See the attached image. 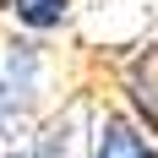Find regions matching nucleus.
<instances>
[{"label":"nucleus","instance_id":"39448f33","mask_svg":"<svg viewBox=\"0 0 158 158\" xmlns=\"http://www.w3.org/2000/svg\"><path fill=\"white\" fill-rule=\"evenodd\" d=\"M153 131H158V126H153Z\"/></svg>","mask_w":158,"mask_h":158},{"label":"nucleus","instance_id":"f03ea898","mask_svg":"<svg viewBox=\"0 0 158 158\" xmlns=\"http://www.w3.org/2000/svg\"><path fill=\"white\" fill-rule=\"evenodd\" d=\"M87 158H158V142L147 136V126H136V114L104 109L87 136Z\"/></svg>","mask_w":158,"mask_h":158},{"label":"nucleus","instance_id":"20e7f679","mask_svg":"<svg viewBox=\"0 0 158 158\" xmlns=\"http://www.w3.org/2000/svg\"><path fill=\"white\" fill-rule=\"evenodd\" d=\"M65 147H71V120H49V126L33 136V153L38 158H65Z\"/></svg>","mask_w":158,"mask_h":158},{"label":"nucleus","instance_id":"f257e3e1","mask_svg":"<svg viewBox=\"0 0 158 158\" xmlns=\"http://www.w3.org/2000/svg\"><path fill=\"white\" fill-rule=\"evenodd\" d=\"M38 77H44V49L33 38H11L0 60V142H16L38 109Z\"/></svg>","mask_w":158,"mask_h":158},{"label":"nucleus","instance_id":"7ed1b4c3","mask_svg":"<svg viewBox=\"0 0 158 158\" xmlns=\"http://www.w3.org/2000/svg\"><path fill=\"white\" fill-rule=\"evenodd\" d=\"M6 6V16H11L16 27L27 33H55L71 22V0H0Z\"/></svg>","mask_w":158,"mask_h":158}]
</instances>
